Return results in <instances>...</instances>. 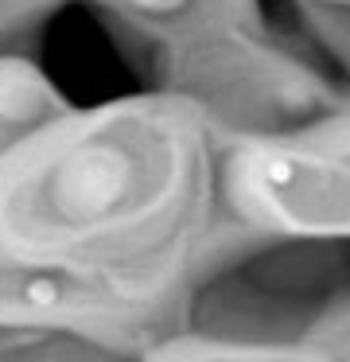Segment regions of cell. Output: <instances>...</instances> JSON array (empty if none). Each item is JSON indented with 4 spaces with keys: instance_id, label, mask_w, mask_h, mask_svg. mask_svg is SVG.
Here are the masks:
<instances>
[{
    "instance_id": "cell-1",
    "label": "cell",
    "mask_w": 350,
    "mask_h": 362,
    "mask_svg": "<svg viewBox=\"0 0 350 362\" xmlns=\"http://www.w3.org/2000/svg\"><path fill=\"white\" fill-rule=\"evenodd\" d=\"M160 129L132 117L90 125L8 183L4 214L20 211V230L51 234V245L90 242L152 214L179 175L175 141Z\"/></svg>"
}]
</instances>
